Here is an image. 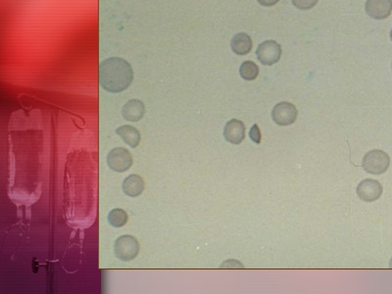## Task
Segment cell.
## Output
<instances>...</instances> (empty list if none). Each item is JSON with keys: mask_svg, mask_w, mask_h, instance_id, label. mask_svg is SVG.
I'll return each instance as SVG.
<instances>
[{"mask_svg": "<svg viewBox=\"0 0 392 294\" xmlns=\"http://www.w3.org/2000/svg\"><path fill=\"white\" fill-rule=\"evenodd\" d=\"M239 74L245 81H253L259 75V67L252 61H245L239 68Z\"/></svg>", "mask_w": 392, "mask_h": 294, "instance_id": "obj_15", "label": "cell"}, {"mask_svg": "<svg viewBox=\"0 0 392 294\" xmlns=\"http://www.w3.org/2000/svg\"><path fill=\"white\" fill-rule=\"evenodd\" d=\"M139 252V243L132 235L120 236L114 243V253L123 262L134 260Z\"/></svg>", "mask_w": 392, "mask_h": 294, "instance_id": "obj_3", "label": "cell"}, {"mask_svg": "<svg viewBox=\"0 0 392 294\" xmlns=\"http://www.w3.org/2000/svg\"><path fill=\"white\" fill-rule=\"evenodd\" d=\"M145 113V107L142 101L138 99L129 100L122 109L123 117L129 122L140 121Z\"/></svg>", "mask_w": 392, "mask_h": 294, "instance_id": "obj_10", "label": "cell"}, {"mask_svg": "<svg viewBox=\"0 0 392 294\" xmlns=\"http://www.w3.org/2000/svg\"><path fill=\"white\" fill-rule=\"evenodd\" d=\"M389 267L392 269V258L390 259V262H389Z\"/></svg>", "mask_w": 392, "mask_h": 294, "instance_id": "obj_19", "label": "cell"}, {"mask_svg": "<svg viewBox=\"0 0 392 294\" xmlns=\"http://www.w3.org/2000/svg\"><path fill=\"white\" fill-rule=\"evenodd\" d=\"M258 3L261 4L262 6H266V7H270V6H274L276 5L279 0H257Z\"/></svg>", "mask_w": 392, "mask_h": 294, "instance_id": "obj_18", "label": "cell"}, {"mask_svg": "<svg viewBox=\"0 0 392 294\" xmlns=\"http://www.w3.org/2000/svg\"><path fill=\"white\" fill-rule=\"evenodd\" d=\"M390 38H391V41H392V30H391V33H390Z\"/></svg>", "mask_w": 392, "mask_h": 294, "instance_id": "obj_20", "label": "cell"}, {"mask_svg": "<svg viewBox=\"0 0 392 294\" xmlns=\"http://www.w3.org/2000/svg\"><path fill=\"white\" fill-rule=\"evenodd\" d=\"M366 11L375 20L386 19L392 12V0H367Z\"/></svg>", "mask_w": 392, "mask_h": 294, "instance_id": "obj_8", "label": "cell"}, {"mask_svg": "<svg viewBox=\"0 0 392 294\" xmlns=\"http://www.w3.org/2000/svg\"><path fill=\"white\" fill-rule=\"evenodd\" d=\"M107 164L111 170L117 173H123L132 167L133 156L126 148L117 147L108 153Z\"/></svg>", "mask_w": 392, "mask_h": 294, "instance_id": "obj_4", "label": "cell"}, {"mask_svg": "<svg viewBox=\"0 0 392 294\" xmlns=\"http://www.w3.org/2000/svg\"><path fill=\"white\" fill-rule=\"evenodd\" d=\"M382 194V185L375 180L366 179L357 186V195L366 202L377 200Z\"/></svg>", "mask_w": 392, "mask_h": 294, "instance_id": "obj_7", "label": "cell"}, {"mask_svg": "<svg viewBox=\"0 0 392 294\" xmlns=\"http://www.w3.org/2000/svg\"><path fill=\"white\" fill-rule=\"evenodd\" d=\"M256 55L263 65L272 66L278 62L281 57V47L275 41H266L262 43L257 50Z\"/></svg>", "mask_w": 392, "mask_h": 294, "instance_id": "obj_5", "label": "cell"}, {"mask_svg": "<svg viewBox=\"0 0 392 294\" xmlns=\"http://www.w3.org/2000/svg\"><path fill=\"white\" fill-rule=\"evenodd\" d=\"M134 81L131 64L123 58L111 57L99 65V84L108 92L118 93L126 90Z\"/></svg>", "mask_w": 392, "mask_h": 294, "instance_id": "obj_1", "label": "cell"}, {"mask_svg": "<svg viewBox=\"0 0 392 294\" xmlns=\"http://www.w3.org/2000/svg\"><path fill=\"white\" fill-rule=\"evenodd\" d=\"M224 136L227 141L232 144H240L245 138V126L236 119L229 121L224 130Z\"/></svg>", "mask_w": 392, "mask_h": 294, "instance_id": "obj_9", "label": "cell"}, {"mask_svg": "<svg viewBox=\"0 0 392 294\" xmlns=\"http://www.w3.org/2000/svg\"><path fill=\"white\" fill-rule=\"evenodd\" d=\"M390 165L389 155L379 149L369 151L363 158V169L371 175H381L387 171Z\"/></svg>", "mask_w": 392, "mask_h": 294, "instance_id": "obj_2", "label": "cell"}, {"mask_svg": "<svg viewBox=\"0 0 392 294\" xmlns=\"http://www.w3.org/2000/svg\"><path fill=\"white\" fill-rule=\"evenodd\" d=\"M291 1L296 8L300 10H308L317 4L318 0H291Z\"/></svg>", "mask_w": 392, "mask_h": 294, "instance_id": "obj_16", "label": "cell"}, {"mask_svg": "<svg viewBox=\"0 0 392 294\" xmlns=\"http://www.w3.org/2000/svg\"><path fill=\"white\" fill-rule=\"evenodd\" d=\"M108 223L114 227H122L128 222V214L126 211L120 208H116L110 211L108 214Z\"/></svg>", "mask_w": 392, "mask_h": 294, "instance_id": "obj_14", "label": "cell"}, {"mask_svg": "<svg viewBox=\"0 0 392 294\" xmlns=\"http://www.w3.org/2000/svg\"><path fill=\"white\" fill-rule=\"evenodd\" d=\"M116 133L123 141L132 148H136L140 142V134L138 130L133 126H122L116 130Z\"/></svg>", "mask_w": 392, "mask_h": 294, "instance_id": "obj_13", "label": "cell"}, {"mask_svg": "<svg viewBox=\"0 0 392 294\" xmlns=\"http://www.w3.org/2000/svg\"><path fill=\"white\" fill-rule=\"evenodd\" d=\"M253 46V43L251 38L245 33L236 34L231 43V47L232 51L237 55H246L248 54Z\"/></svg>", "mask_w": 392, "mask_h": 294, "instance_id": "obj_12", "label": "cell"}, {"mask_svg": "<svg viewBox=\"0 0 392 294\" xmlns=\"http://www.w3.org/2000/svg\"><path fill=\"white\" fill-rule=\"evenodd\" d=\"M123 191L130 197H137L144 190V181L138 175H130L122 184Z\"/></svg>", "mask_w": 392, "mask_h": 294, "instance_id": "obj_11", "label": "cell"}, {"mask_svg": "<svg viewBox=\"0 0 392 294\" xmlns=\"http://www.w3.org/2000/svg\"><path fill=\"white\" fill-rule=\"evenodd\" d=\"M298 111L296 107L290 102L277 103L272 112L274 122L278 126H289L293 124L297 118Z\"/></svg>", "mask_w": 392, "mask_h": 294, "instance_id": "obj_6", "label": "cell"}, {"mask_svg": "<svg viewBox=\"0 0 392 294\" xmlns=\"http://www.w3.org/2000/svg\"><path fill=\"white\" fill-rule=\"evenodd\" d=\"M249 136H250V138L254 142H256V143H260L261 142V137L262 136H261V133H260V130H259V127H258L257 124L253 125V127L250 130Z\"/></svg>", "mask_w": 392, "mask_h": 294, "instance_id": "obj_17", "label": "cell"}]
</instances>
